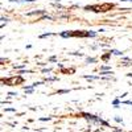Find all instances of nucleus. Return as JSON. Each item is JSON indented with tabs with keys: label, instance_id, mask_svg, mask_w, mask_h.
<instances>
[{
	"label": "nucleus",
	"instance_id": "obj_3",
	"mask_svg": "<svg viewBox=\"0 0 132 132\" xmlns=\"http://www.w3.org/2000/svg\"><path fill=\"white\" fill-rule=\"evenodd\" d=\"M65 36H71V37H87V36H90V33H87V32H71V33L65 35Z\"/></svg>",
	"mask_w": 132,
	"mask_h": 132
},
{
	"label": "nucleus",
	"instance_id": "obj_1",
	"mask_svg": "<svg viewBox=\"0 0 132 132\" xmlns=\"http://www.w3.org/2000/svg\"><path fill=\"white\" fill-rule=\"evenodd\" d=\"M114 8V4L110 3H104L102 5H93V7H86V9H93L95 12H107V11H111Z\"/></svg>",
	"mask_w": 132,
	"mask_h": 132
},
{
	"label": "nucleus",
	"instance_id": "obj_2",
	"mask_svg": "<svg viewBox=\"0 0 132 132\" xmlns=\"http://www.w3.org/2000/svg\"><path fill=\"white\" fill-rule=\"evenodd\" d=\"M24 79L21 77H12V78H8V79H3V83L8 85V86H15V85H20L23 83Z\"/></svg>",
	"mask_w": 132,
	"mask_h": 132
}]
</instances>
